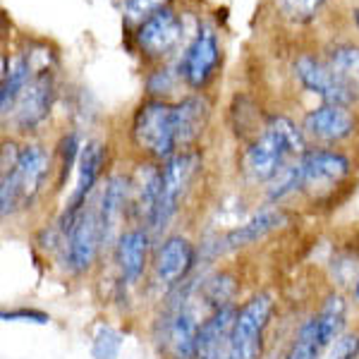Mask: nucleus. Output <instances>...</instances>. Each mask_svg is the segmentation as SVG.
Instances as JSON below:
<instances>
[{
    "label": "nucleus",
    "instance_id": "obj_21",
    "mask_svg": "<svg viewBox=\"0 0 359 359\" xmlns=\"http://www.w3.org/2000/svg\"><path fill=\"white\" fill-rule=\"evenodd\" d=\"M3 74H0V113L3 118L13 115L17 101H20L22 91L27 89V84L32 82V62L27 55L15 57L13 67L8 69V55H3Z\"/></svg>",
    "mask_w": 359,
    "mask_h": 359
},
{
    "label": "nucleus",
    "instance_id": "obj_19",
    "mask_svg": "<svg viewBox=\"0 0 359 359\" xmlns=\"http://www.w3.org/2000/svg\"><path fill=\"white\" fill-rule=\"evenodd\" d=\"M218 62H221L218 41L208 29H204L192 41V46L184 50L182 60H180V77L192 86V89L199 91L211 82Z\"/></svg>",
    "mask_w": 359,
    "mask_h": 359
},
{
    "label": "nucleus",
    "instance_id": "obj_17",
    "mask_svg": "<svg viewBox=\"0 0 359 359\" xmlns=\"http://www.w3.org/2000/svg\"><path fill=\"white\" fill-rule=\"evenodd\" d=\"M180 39H182V22L170 8L154 13L139 25L137 32V46L151 60H163L170 55L177 48Z\"/></svg>",
    "mask_w": 359,
    "mask_h": 359
},
{
    "label": "nucleus",
    "instance_id": "obj_26",
    "mask_svg": "<svg viewBox=\"0 0 359 359\" xmlns=\"http://www.w3.org/2000/svg\"><path fill=\"white\" fill-rule=\"evenodd\" d=\"M82 139H79L77 132H67L65 137L57 142V180H55V189L57 192H62L67 184L69 175H72V170L77 168L79 163V156H82Z\"/></svg>",
    "mask_w": 359,
    "mask_h": 359
},
{
    "label": "nucleus",
    "instance_id": "obj_30",
    "mask_svg": "<svg viewBox=\"0 0 359 359\" xmlns=\"http://www.w3.org/2000/svg\"><path fill=\"white\" fill-rule=\"evenodd\" d=\"M147 89H149V94H151L154 98L163 101V96L170 94V91L175 89V74H172V69H168V67L156 69L151 77H149Z\"/></svg>",
    "mask_w": 359,
    "mask_h": 359
},
{
    "label": "nucleus",
    "instance_id": "obj_14",
    "mask_svg": "<svg viewBox=\"0 0 359 359\" xmlns=\"http://www.w3.org/2000/svg\"><path fill=\"white\" fill-rule=\"evenodd\" d=\"M302 132L306 142H318L323 147H335V144L347 142L357 132V120L347 106H323L314 108L304 115L302 120Z\"/></svg>",
    "mask_w": 359,
    "mask_h": 359
},
{
    "label": "nucleus",
    "instance_id": "obj_7",
    "mask_svg": "<svg viewBox=\"0 0 359 359\" xmlns=\"http://www.w3.org/2000/svg\"><path fill=\"white\" fill-rule=\"evenodd\" d=\"M101 254H103V235H101V218H98V206L94 194L89 199V204L74 218L72 228L62 235L60 264L65 266L69 276L79 278L94 269Z\"/></svg>",
    "mask_w": 359,
    "mask_h": 359
},
{
    "label": "nucleus",
    "instance_id": "obj_24",
    "mask_svg": "<svg viewBox=\"0 0 359 359\" xmlns=\"http://www.w3.org/2000/svg\"><path fill=\"white\" fill-rule=\"evenodd\" d=\"M328 65L333 67V72L340 77V82L347 86V91L359 103V48L357 46H340L335 48L331 57H328Z\"/></svg>",
    "mask_w": 359,
    "mask_h": 359
},
{
    "label": "nucleus",
    "instance_id": "obj_20",
    "mask_svg": "<svg viewBox=\"0 0 359 359\" xmlns=\"http://www.w3.org/2000/svg\"><path fill=\"white\" fill-rule=\"evenodd\" d=\"M208 118H211V103L206 96H187L175 103L177 151H192V147L204 135Z\"/></svg>",
    "mask_w": 359,
    "mask_h": 359
},
{
    "label": "nucleus",
    "instance_id": "obj_18",
    "mask_svg": "<svg viewBox=\"0 0 359 359\" xmlns=\"http://www.w3.org/2000/svg\"><path fill=\"white\" fill-rule=\"evenodd\" d=\"M237 306L240 304L218 309L201 321L199 333H196L194 359H228L230 343H233Z\"/></svg>",
    "mask_w": 359,
    "mask_h": 359
},
{
    "label": "nucleus",
    "instance_id": "obj_1",
    "mask_svg": "<svg viewBox=\"0 0 359 359\" xmlns=\"http://www.w3.org/2000/svg\"><path fill=\"white\" fill-rule=\"evenodd\" d=\"M199 278L201 269L161 297V309L151 323V345L161 359H194L196 333L206 318L196 299Z\"/></svg>",
    "mask_w": 359,
    "mask_h": 359
},
{
    "label": "nucleus",
    "instance_id": "obj_5",
    "mask_svg": "<svg viewBox=\"0 0 359 359\" xmlns=\"http://www.w3.org/2000/svg\"><path fill=\"white\" fill-rule=\"evenodd\" d=\"M287 221H290V218H287L285 208L266 204L264 208H259L257 213H252L245 223L235 225L233 230H228V233L213 237L211 242L201 245L199 247V269H201V264L208 266V264L218 262V259L228 257V254H235L247 247L259 245V242H264L266 237H271L280 228H285Z\"/></svg>",
    "mask_w": 359,
    "mask_h": 359
},
{
    "label": "nucleus",
    "instance_id": "obj_16",
    "mask_svg": "<svg viewBox=\"0 0 359 359\" xmlns=\"http://www.w3.org/2000/svg\"><path fill=\"white\" fill-rule=\"evenodd\" d=\"M55 98V86L48 72H41L27 84V89L22 91L20 101H17L13 111V125L20 135H29V132L39 130L46 118H48L50 108H53Z\"/></svg>",
    "mask_w": 359,
    "mask_h": 359
},
{
    "label": "nucleus",
    "instance_id": "obj_6",
    "mask_svg": "<svg viewBox=\"0 0 359 359\" xmlns=\"http://www.w3.org/2000/svg\"><path fill=\"white\" fill-rule=\"evenodd\" d=\"M199 271V247L182 233H168L154 249L149 285L163 297Z\"/></svg>",
    "mask_w": 359,
    "mask_h": 359
},
{
    "label": "nucleus",
    "instance_id": "obj_9",
    "mask_svg": "<svg viewBox=\"0 0 359 359\" xmlns=\"http://www.w3.org/2000/svg\"><path fill=\"white\" fill-rule=\"evenodd\" d=\"M273 311L276 297L271 292H254L237 306L228 359H262Z\"/></svg>",
    "mask_w": 359,
    "mask_h": 359
},
{
    "label": "nucleus",
    "instance_id": "obj_2",
    "mask_svg": "<svg viewBox=\"0 0 359 359\" xmlns=\"http://www.w3.org/2000/svg\"><path fill=\"white\" fill-rule=\"evenodd\" d=\"M306 149L302 127H297L285 115H269L264 123V132L247 147L242 156V170L252 182L269 184L292 158H299Z\"/></svg>",
    "mask_w": 359,
    "mask_h": 359
},
{
    "label": "nucleus",
    "instance_id": "obj_4",
    "mask_svg": "<svg viewBox=\"0 0 359 359\" xmlns=\"http://www.w3.org/2000/svg\"><path fill=\"white\" fill-rule=\"evenodd\" d=\"M130 139L149 161L165 163L177 154L175 137V103L149 98L135 111Z\"/></svg>",
    "mask_w": 359,
    "mask_h": 359
},
{
    "label": "nucleus",
    "instance_id": "obj_23",
    "mask_svg": "<svg viewBox=\"0 0 359 359\" xmlns=\"http://www.w3.org/2000/svg\"><path fill=\"white\" fill-rule=\"evenodd\" d=\"M326 352L328 350L321 340V333H318L316 316L311 314L306 321H302L297 333L292 335L290 345H287V350L283 352L280 359H323Z\"/></svg>",
    "mask_w": 359,
    "mask_h": 359
},
{
    "label": "nucleus",
    "instance_id": "obj_11",
    "mask_svg": "<svg viewBox=\"0 0 359 359\" xmlns=\"http://www.w3.org/2000/svg\"><path fill=\"white\" fill-rule=\"evenodd\" d=\"M154 249V235L147 228H137V225H130L115 240L111 257L115 266V283L120 290L137 287L147 278L151 271Z\"/></svg>",
    "mask_w": 359,
    "mask_h": 359
},
{
    "label": "nucleus",
    "instance_id": "obj_32",
    "mask_svg": "<svg viewBox=\"0 0 359 359\" xmlns=\"http://www.w3.org/2000/svg\"><path fill=\"white\" fill-rule=\"evenodd\" d=\"M352 294H355V302L359 304V278H357V283H355V290H352Z\"/></svg>",
    "mask_w": 359,
    "mask_h": 359
},
{
    "label": "nucleus",
    "instance_id": "obj_22",
    "mask_svg": "<svg viewBox=\"0 0 359 359\" xmlns=\"http://www.w3.org/2000/svg\"><path fill=\"white\" fill-rule=\"evenodd\" d=\"M314 316L318 323L321 340L328 350L347 328V299L340 292H328L326 297H323L321 306L314 311Z\"/></svg>",
    "mask_w": 359,
    "mask_h": 359
},
{
    "label": "nucleus",
    "instance_id": "obj_31",
    "mask_svg": "<svg viewBox=\"0 0 359 359\" xmlns=\"http://www.w3.org/2000/svg\"><path fill=\"white\" fill-rule=\"evenodd\" d=\"M283 13L294 17V20H309L311 15L321 8L323 0H278Z\"/></svg>",
    "mask_w": 359,
    "mask_h": 359
},
{
    "label": "nucleus",
    "instance_id": "obj_28",
    "mask_svg": "<svg viewBox=\"0 0 359 359\" xmlns=\"http://www.w3.org/2000/svg\"><path fill=\"white\" fill-rule=\"evenodd\" d=\"M5 323H34V326H48L50 314L34 306H15V309H3L0 314Z\"/></svg>",
    "mask_w": 359,
    "mask_h": 359
},
{
    "label": "nucleus",
    "instance_id": "obj_8",
    "mask_svg": "<svg viewBox=\"0 0 359 359\" xmlns=\"http://www.w3.org/2000/svg\"><path fill=\"white\" fill-rule=\"evenodd\" d=\"M299 175H302V194L321 204L333 199L335 189H340L352 175V161L343 151L328 147L306 149L297 158Z\"/></svg>",
    "mask_w": 359,
    "mask_h": 359
},
{
    "label": "nucleus",
    "instance_id": "obj_12",
    "mask_svg": "<svg viewBox=\"0 0 359 359\" xmlns=\"http://www.w3.org/2000/svg\"><path fill=\"white\" fill-rule=\"evenodd\" d=\"M130 192L132 182L130 175L115 172L106 177L103 187L96 192L98 218H101V235H103V252H111L115 240L125 233V221H130Z\"/></svg>",
    "mask_w": 359,
    "mask_h": 359
},
{
    "label": "nucleus",
    "instance_id": "obj_15",
    "mask_svg": "<svg viewBox=\"0 0 359 359\" xmlns=\"http://www.w3.org/2000/svg\"><path fill=\"white\" fill-rule=\"evenodd\" d=\"M294 77L309 94L321 98L331 106H355V98L347 91V86L340 82V77L333 72L328 62H321L311 55H299L294 60Z\"/></svg>",
    "mask_w": 359,
    "mask_h": 359
},
{
    "label": "nucleus",
    "instance_id": "obj_25",
    "mask_svg": "<svg viewBox=\"0 0 359 359\" xmlns=\"http://www.w3.org/2000/svg\"><path fill=\"white\" fill-rule=\"evenodd\" d=\"M294 194H302V175H299L297 158H294L290 165L283 168V170L266 184V204L280 206L283 201H287Z\"/></svg>",
    "mask_w": 359,
    "mask_h": 359
},
{
    "label": "nucleus",
    "instance_id": "obj_3",
    "mask_svg": "<svg viewBox=\"0 0 359 359\" xmlns=\"http://www.w3.org/2000/svg\"><path fill=\"white\" fill-rule=\"evenodd\" d=\"M50 172V156L41 144L29 142L20 149L17 165L8 172H0V216H17L29 211L43 192V184Z\"/></svg>",
    "mask_w": 359,
    "mask_h": 359
},
{
    "label": "nucleus",
    "instance_id": "obj_10",
    "mask_svg": "<svg viewBox=\"0 0 359 359\" xmlns=\"http://www.w3.org/2000/svg\"><path fill=\"white\" fill-rule=\"evenodd\" d=\"M161 168H163V189H161L158 213H156L151 228L154 237L168 235V228L175 221L180 206H182L184 196H187L196 172L201 168V156L196 151H177L172 158L161 163Z\"/></svg>",
    "mask_w": 359,
    "mask_h": 359
},
{
    "label": "nucleus",
    "instance_id": "obj_27",
    "mask_svg": "<svg viewBox=\"0 0 359 359\" xmlns=\"http://www.w3.org/2000/svg\"><path fill=\"white\" fill-rule=\"evenodd\" d=\"M125 345V335L120 328L111 326V323H98L91 333L89 352L94 359H120Z\"/></svg>",
    "mask_w": 359,
    "mask_h": 359
},
{
    "label": "nucleus",
    "instance_id": "obj_33",
    "mask_svg": "<svg viewBox=\"0 0 359 359\" xmlns=\"http://www.w3.org/2000/svg\"><path fill=\"white\" fill-rule=\"evenodd\" d=\"M355 22H357V27H359V10H355Z\"/></svg>",
    "mask_w": 359,
    "mask_h": 359
},
{
    "label": "nucleus",
    "instance_id": "obj_13",
    "mask_svg": "<svg viewBox=\"0 0 359 359\" xmlns=\"http://www.w3.org/2000/svg\"><path fill=\"white\" fill-rule=\"evenodd\" d=\"M130 225L147 228L151 233L161 204V189H163V168L154 161H144L130 175Z\"/></svg>",
    "mask_w": 359,
    "mask_h": 359
},
{
    "label": "nucleus",
    "instance_id": "obj_29",
    "mask_svg": "<svg viewBox=\"0 0 359 359\" xmlns=\"http://www.w3.org/2000/svg\"><path fill=\"white\" fill-rule=\"evenodd\" d=\"M168 0H123V13L127 20H149L154 13L168 8Z\"/></svg>",
    "mask_w": 359,
    "mask_h": 359
}]
</instances>
